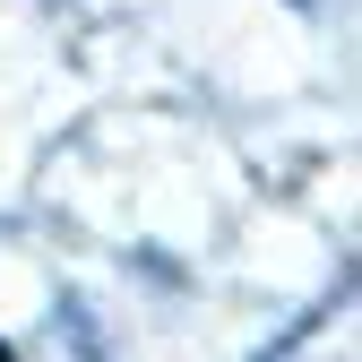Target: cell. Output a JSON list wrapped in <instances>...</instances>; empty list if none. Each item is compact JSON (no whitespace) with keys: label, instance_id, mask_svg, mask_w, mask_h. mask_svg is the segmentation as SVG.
Wrapping results in <instances>:
<instances>
[{"label":"cell","instance_id":"cell-1","mask_svg":"<svg viewBox=\"0 0 362 362\" xmlns=\"http://www.w3.org/2000/svg\"><path fill=\"white\" fill-rule=\"evenodd\" d=\"M0 362H9V345H0Z\"/></svg>","mask_w":362,"mask_h":362}]
</instances>
